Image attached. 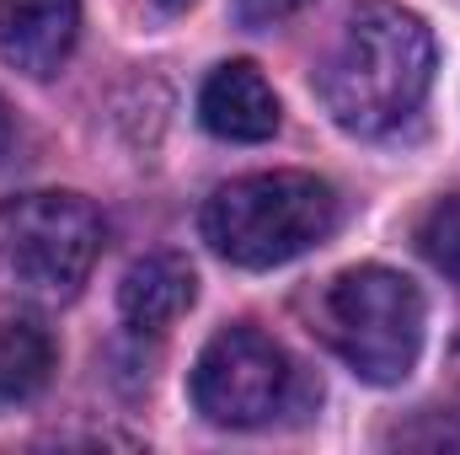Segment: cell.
Here are the masks:
<instances>
[{"instance_id": "obj_6", "label": "cell", "mask_w": 460, "mask_h": 455, "mask_svg": "<svg viewBox=\"0 0 460 455\" xmlns=\"http://www.w3.org/2000/svg\"><path fill=\"white\" fill-rule=\"evenodd\" d=\"M81 38V0H0V59L22 76H54Z\"/></svg>"}, {"instance_id": "obj_9", "label": "cell", "mask_w": 460, "mask_h": 455, "mask_svg": "<svg viewBox=\"0 0 460 455\" xmlns=\"http://www.w3.org/2000/svg\"><path fill=\"white\" fill-rule=\"evenodd\" d=\"M59 364V348L43 322L32 317H0V407H16L49 386Z\"/></svg>"}, {"instance_id": "obj_13", "label": "cell", "mask_w": 460, "mask_h": 455, "mask_svg": "<svg viewBox=\"0 0 460 455\" xmlns=\"http://www.w3.org/2000/svg\"><path fill=\"white\" fill-rule=\"evenodd\" d=\"M11 150V113H5V103H0V156Z\"/></svg>"}, {"instance_id": "obj_8", "label": "cell", "mask_w": 460, "mask_h": 455, "mask_svg": "<svg viewBox=\"0 0 460 455\" xmlns=\"http://www.w3.org/2000/svg\"><path fill=\"white\" fill-rule=\"evenodd\" d=\"M193 300H199V273L177 252L139 257L123 273V284H118V311H123V322L134 333H166V327H177Z\"/></svg>"}, {"instance_id": "obj_7", "label": "cell", "mask_w": 460, "mask_h": 455, "mask_svg": "<svg viewBox=\"0 0 460 455\" xmlns=\"http://www.w3.org/2000/svg\"><path fill=\"white\" fill-rule=\"evenodd\" d=\"M199 118L215 139H235V145H257L279 129V97L273 86L262 81L257 65L246 59H230L220 65L204 92H199Z\"/></svg>"}, {"instance_id": "obj_5", "label": "cell", "mask_w": 460, "mask_h": 455, "mask_svg": "<svg viewBox=\"0 0 460 455\" xmlns=\"http://www.w3.org/2000/svg\"><path fill=\"white\" fill-rule=\"evenodd\" d=\"M295 402V364L257 327H226L193 364V407L220 429H262Z\"/></svg>"}, {"instance_id": "obj_10", "label": "cell", "mask_w": 460, "mask_h": 455, "mask_svg": "<svg viewBox=\"0 0 460 455\" xmlns=\"http://www.w3.org/2000/svg\"><path fill=\"white\" fill-rule=\"evenodd\" d=\"M418 246H423V257H429L445 279L460 284V193L439 199V204L418 220Z\"/></svg>"}, {"instance_id": "obj_4", "label": "cell", "mask_w": 460, "mask_h": 455, "mask_svg": "<svg viewBox=\"0 0 460 455\" xmlns=\"http://www.w3.org/2000/svg\"><path fill=\"white\" fill-rule=\"evenodd\" d=\"M102 257V215L81 193H22L0 204V279L32 300H70Z\"/></svg>"}, {"instance_id": "obj_12", "label": "cell", "mask_w": 460, "mask_h": 455, "mask_svg": "<svg viewBox=\"0 0 460 455\" xmlns=\"http://www.w3.org/2000/svg\"><path fill=\"white\" fill-rule=\"evenodd\" d=\"M145 5H150V11H161V16H177V11H182V5H193V0H145Z\"/></svg>"}, {"instance_id": "obj_11", "label": "cell", "mask_w": 460, "mask_h": 455, "mask_svg": "<svg viewBox=\"0 0 460 455\" xmlns=\"http://www.w3.org/2000/svg\"><path fill=\"white\" fill-rule=\"evenodd\" d=\"M300 5H311V0H230V11H235V22L241 27H252V32H262V27H279V22H289Z\"/></svg>"}, {"instance_id": "obj_14", "label": "cell", "mask_w": 460, "mask_h": 455, "mask_svg": "<svg viewBox=\"0 0 460 455\" xmlns=\"http://www.w3.org/2000/svg\"><path fill=\"white\" fill-rule=\"evenodd\" d=\"M456 386H460V353H456Z\"/></svg>"}, {"instance_id": "obj_3", "label": "cell", "mask_w": 460, "mask_h": 455, "mask_svg": "<svg viewBox=\"0 0 460 455\" xmlns=\"http://www.w3.org/2000/svg\"><path fill=\"white\" fill-rule=\"evenodd\" d=\"M338 226V193L316 172H252L209 193L204 241L235 268H279L322 246Z\"/></svg>"}, {"instance_id": "obj_1", "label": "cell", "mask_w": 460, "mask_h": 455, "mask_svg": "<svg viewBox=\"0 0 460 455\" xmlns=\"http://www.w3.org/2000/svg\"><path fill=\"white\" fill-rule=\"evenodd\" d=\"M327 113L348 134H391L423 108L434 86V32L396 0H358L316 70Z\"/></svg>"}, {"instance_id": "obj_2", "label": "cell", "mask_w": 460, "mask_h": 455, "mask_svg": "<svg viewBox=\"0 0 460 455\" xmlns=\"http://www.w3.org/2000/svg\"><path fill=\"white\" fill-rule=\"evenodd\" d=\"M423 290L380 263L343 268L311 300V333L369 386H396L423 353Z\"/></svg>"}]
</instances>
